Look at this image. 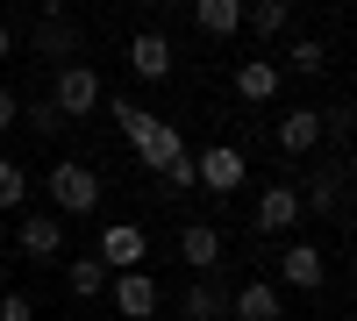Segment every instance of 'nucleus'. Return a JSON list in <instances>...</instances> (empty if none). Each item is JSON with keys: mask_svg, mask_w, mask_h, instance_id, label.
Listing matches in <instances>:
<instances>
[{"mask_svg": "<svg viewBox=\"0 0 357 321\" xmlns=\"http://www.w3.org/2000/svg\"><path fill=\"white\" fill-rule=\"evenodd\" d=\"M43 186H50V208L57 214H93L100 208V171L86 164V157H57Z\"/></svg>", "mask_w": 357, "mask_h": 321, "instance_id": "f257e3e1", "label": "nucleus"}, {"mask_svg": "<svg viewBox=\"0 0 357 321\" xmlns=\"http://www.w3.org/2000/svg\"><path fill=\"white\" fill-rule=\"evenodd\" d=\"M100 100H107V86H100V72H93V65H79V57H72V65H57L50 107L65 114V122H86V114H93Z\"/></svg>", "mask_w": 357, "mask_h": 321, "instance_id": "f03ea898", "label": "nucleus"}, {"mask_svg": "<svg viewBox=\"0 0 357 321\" xmlns=\"http://www.w3.org/2000/svg\"><path fill=\"white\" fill-rule=\"evenodd\" d=\"M243 179H250V157L236 150V143H207V150L193 157V186H200V193H215V200L243 193Z\"/></svg>", "mask_w": 357, "mask_h": 321, "instance_id": "7ed1b4c3", "label": "nucleus"}, {"mask_svg": "<svg viewBox=\"0 0 357 321\" xmlns=\"http://www.w3.org/2000/svg\"><path fill=\"white\" fill-rule=\"evenodd\" d=\"M107 300H114L122 321H151V314H158V279H151V265L114 272V279H107Z\"/></svg>", "mask_w": 357, "mask_h": 321, "instance_id": "20e7f679", "label": "nucleus"}, {"mask_svg": "<svg viewBox=\"0 0 357 321\" xmlns=\"http://www.w3.org/2000/svg\"><path fill=\"white\" fill-rule=\"evenodd\" d=\"M100 265H107V272L151 265V228H143V221H107V228H100Z\"/></svg>", "mask_w": 357, "mask_h": 321, "instance_id": "39448f33", "label": "nucleus"}, {"mask_svg": "<svg viewBox=\"0 0 357 321\" xmlns=\"http://www.w3.org/2000/svg\"><path fill=\"white\" fill-rule=\"evenodd\" d=\"M301 214H307V208H301V186H286V179H279V186H264V193H257L250 236H286V228L301 221Z\"/></svg>", "mask_w": 357, "mask_h": 321, "instance_id": "423d86ee", "label": "nucleus"}, {"mask_svg": "<svg viewBox=\"0 0 357 321\" xmlns=\"http://www.w3.org/2000/svg\"><path fill=\"white\" fill-rule=\"evenodd\" d=\"M272 285H301V293H321L329 285V257H321L314 243H286L279 250V279Z\"/></svg>", "mask_w": 357, "mask_h": 321, "instance_id": "0eeeda50", "label": "nucleus"}, {"mask_svg": "<svg viewBox=\"0 0 357 321\" xmlns=\"http://www.w3.org/2000/svg\"><path fill=\"white\" fill-rule=\"evenodd\" d=\"M129 72L136 79H172V36H165V29H136V36H129Z\"/></svg>", "mask_w": 357, "mask_h": 321, "instance_id": "6e6552de", "label": "nucleus"}, {"mask_svg": "<svg viewBox=\"0 0 357 321\" xmlns=\"http://www.w3.org/2000/svg\"><path fill=\"white\" fill-rule=\"evenodd\" d=\"M279 314H286V300H279L272 279H243L229 293V321H279Z\"/></svg>", "mask_w": 357, "mask_h": 321, "instance_id": "1a4fd4ad", "label": "nucleus"}, {"mask_svg": "<svg viewBox=\"0 0 357 321\" xmlns=\"http://www.w3.org/2000/svg\"><path fill=\"white\" fill-rule=\"evenodd\" d=\"M279 86H286V72L272 65V57H243V65H236V100L272 107V100H279Z\"/></svg>", "mask_w": 357, "mask_h": 321, "instance_id": "9d476101", "label": "nucleus"}, {"mask_svg": "<svg viewBox=\"0 0 357 321\" xmlns=\"http://www.w3.org/2000/svg\"><path fill=\"white\" fill-rule=\"evenodd\" d=\"M72 50H79V29L65 22V15H43L36 29H29V57H50V65H72Z\"/></svg>", "mask_w": 357, "mask_h": 321, "instance_id": "9b49d317", "label": "nucleus"}, {"mask_svg": "<svg viewBox=\"0 0 357 321\" xmlns=\"http://www.w3.org/2000/svg\"><path fill=\"white\" fill-rule=\"evenodd\" d=\"M15 243H22V257L50 265V257H65V221L57 214H29V221H15Z\"/></svg>", "mask_w": 357, "mask_h": 321, "instance_id": "f8f14e48", "label": "nucleus"}, {"mask_svg": "<svg viewBox=\"0 0 357 321\" xmlns=\"http://www.w3.org/2000/svg\"><path fill=\"white\" fill-rule=\"evenodd\" d=\"M321 136H329V129H321V107H286L279 114V150L286 157H307Z\"/></svg>", "mask_w": 357, "mask_h": 321, "instance_id": "ddd939ff", "label": "nucleus"}, {"mask_svg": "<svg viewBox=\"0 0 357 321\" xmlns=\"http://www.w3.org/2000/svg\"><path fill=\"white\" fill-rule=\"evenodd\" d=\"M178 314H186V321H229V293H222V279L193 272V279H186V300H178Z\"/></svg>", "mask_w": 357, "mask_h": 321, "instance_id": "4468645a", "label": "nucleus"}, {"mask_svg": "<svg viewBox=\"0 0 357 321\" xmlns=\"http://www.w3.org/2000/svg\"><path fill=\"white\" fill-rule=\"evenodd\" d=\"M178 257H186V272H215L222 265V228L215 221H186L178 228Z\"/></svg>", "mask_w": 357, "mask_h": 321, "instance_id": "2eb2a0df", "label": "nucleus"}, {"mask_svg": "<svg viewBox=\"0 0 357 321\" xmlns=\"http://www.w3.org/2000/svg\"><path fill=\"white\" fill-rule=\"evenodd\" d=\"M100 107L114 114V129H122V143H129V150H136V143H143V136H151V129H158V114H151V107H143V100H129V93H107Z\"/></svg>", "mask_w": 357, "mask_h": 321, "instance_id": "dca6fc26", "label": "nucleus"}, {"mask_svg": "<svg viewBox=\"0 0 357 321\" xmlns=\"http://www.w3.org/2000/svg\"><path fill=\"white\" fill-rule=\"evenodd\" d=\"M178 157H186V136H178L172 122H158L151 136H143V143H136V164H151V171H172Z\"/></svg>", "mask_w": 357, "mask_h": 321, "instance_id": "f3484780", "label": "nucleus"}, {"mask_svg": "<svg viewBox=\"0 0 357 321\" xmlns=\"http://www.w3.org/2000/svg\"><path fill=\"white\" fill-rule=\"evenodd\" d=\"M193 29L200 36H236L243 29V0H193Z\"/></svg>", "mask_w": 357, "mask_h": 321, "instance_id": "a211bd4d", "label": "nucleus"}, {"mask_svg": "<svg viewBox=\"0 0 357 321\" xmlns=\"http://www.w3.org/2000/svg\"><path fill=\"white\" fill-rule=\"evenodd\" d=\"M286 22H293V8H286V0H243V29H250L257 43L286 36Z\"/></svg>", "mask_w": 357, "mask_h": 321, "instance_id": "6ab92c4d", "label": "nucleus"}, {"mask_svg": "<svg viewBox=\"0 0 357 321\" xmlns=\"http://www.w3.org/2000/svg\"><path fill=\"white\" fill-rule=\"evenodd\" d=\"M107 279H114V272L100 265V257H72V265H65V293H72V300H100Z\"/></svg>", "mask_w": 357, "mask_h": 321, "instance_id": "aec40b11", "label": "nucleus"}, {"mask_svg": "<svg viewBox=\"0 0 357 321\" xmlns=\"http://www.w3.org/2000/svg\"><path fill=\"white\" fill-rule=\"evenodd\" d=\"M279 72H301V79H314V72H329V43H314V36H301V43H286V65Z\"/></svg>", "mask_w": 357, "mask_h": 321, "instance_id": "412c9836", "label": "nucleus"}, {"mask_svg": "<svg viewBox=\"0 0 357 321\" xmlns=\"http://www.w3.org/2000/svg\"><path fill=\"white\" fill-rule=\"evenodd\" d=\"M22 200H29V164L0 150V208H22Z\"/></svg>", "mask_w": 357, "mask_h": 321, "instance_id": "4be33fe9", "label": "nucleus"}, {"mask_svg": "<svg viewBox=\"0 0 357 321\" xmlns=\"http://www.w3.org/2000/svg\"><path fill=\"white\" fill-rule=\"evenodd\" d=\"M301 208H314V214H343V179L329 171V179H314L307 193H301Z\"/></svg>", "mask_w": 357, "mask_h": 321, "instance_id": "5701e85b", "label": "nucleus"}, {"mask_svg": "<svg viewBox=\"0 0 357 321\" xmlns=\"http://www.w3.org/2000/svg\"><path fill=\"white\" fill-rule=\"evenodd\" d=\"M15 122H29L36 136H57V129H65V114H57L50 100H22V114H15Z\"/></svg>", "mask_w": 357, "mask_h": 321, "instance_id": "b1692460", "label": "nucleus"}, {"mask_svg": "<svg viewBox=\"0 0 357 321\" xmlns=\"http://www.w3.org/2000/svg\"><path fill=\"white\" fill-rule=\"evenodd\" d=\"M0 321H36V300L29 293H0Z\"/></svg>", "mask_w": 357, "mask_h": 321, "instance_id": "393cba45", "label": "nucleus"}, {"mask_svg": "<svg viewBox=\"0 0 357 321\" xmlns=\"http://www.w3.org/2000/svg\"><path fill=\"white\" fill-rule=\"evenodd\" d=\"M158 179H165V186H172V193H193V150H186V157H178V164H172V171H158Z\"/></svg>", "mask_w": 357, "mask_h": 321, "instance_id": "a878e982", "label": "nucleus"}, {"mask_svg": "<svg viewBox=\"0 0 357 321\" xmlns=\"http://www.w3.org/2000/svg\"><path fill=\"white\" fill-rule=\"evenodd\" d=\"M15 114H22V100L8 93V86H0V129H15Z\"/></svg>", "mask_w": 357, "mask_h": 321, "instance_id": "bb28decb", "label": "nucleus"}, {"mask_svg": "<svg viewBox=\"0 0 357 321\" xmlns=\"http://www.w3.org/2000/svg\"><path fill=\"white\" fill-rule=\"evenodd\" d=\"M0 57H15V29L8 22H0Z\"/></svg>", "mask_w": 357, "mask_h": 321, "instance_id": "cd10ccee", "label": "nucleus"}, {"mask_svg": "<svg viewBox=\"0 0 357 321\" xmlns=\"http://www.w3.org/2000/svg\"><path fill=\"white\" fill-rule=\"evenodd\" d=\"M136 8H151V15H158V8H165V0H136Z\"/></svg>", "mask_w": 357, "mask_h": 321, "instance_id": "c85d7f7f", "label": "nucleus"}, {"mask_svg": "<svg viewBox=\"0 0 357 321\" xmlns=\"http://www.w3.org/2000/svg\"><path fill=\"white\" fill-rule=\"evenodd\" d=\"M50 8H57V0H50Z\"/></svg>", "mask_w": 357, "mask_h": 321, "instance_id": "c756f323", "label": "nucleus"}]
</instances>
